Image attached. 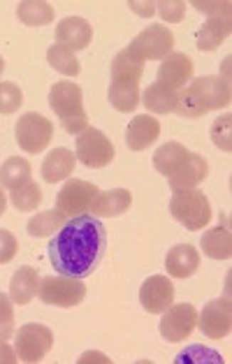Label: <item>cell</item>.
I'll use <instances>...</instances> for the list:
<instances>
[{"label": "cell", "mask_w": 232, "mask_h": 364, "mask_svg": "<svg viewBox=\"0 0 232 364\" xmlns=\"http://www.w3.org/2000/svg\"><path fill=\"white\" fill-rule=\"evenodd\" d=\"M51 346H53V332L47 325L28 323V325L19 327V332L14 334L16 358L26 364L44 360V355L51 350Z\"/></svg>", "instance_id": "obj_8"}, {"label": "cell", "mask_w": 232, "mask_h": 364, "mask_svg": "<svg viewBox=\"0 0 232 364\" xmlns=\"http://www.w3.org/2000/svg\"><path fill=\"white\" fill-rule=\"evenodd\" d=\"M16 16L23 26H47L53 21V7L44 0H26V3H19L16 7Z\"/></svg>", "instance_id": "obj_28"}, {"label": "cell", "mask_w": 232, "mask_h": 364, "mask_svg": "<svg viewBox=\"0 0 232 364\" xmlns=\"http://www.w3.org/2000/svg\"><path fill=\"white\" fill-rule=\"evenodd\" d=\"M195 327H198V309L184 301V304H172L167 311H163L158 330L165 341L179 343L189 339Z\"/></svg>", "instance_id": "obj_10"}, {"label": "cell", "mask_w": 232, "mask_h": 364, "mask_svg": "<svg viewBox=\"0 0 232 364\" xmlns=\"http://www.w3.org/2000/svg\"><path fill=\"white\" fill-rule=\"evenodd\" d=\"M176 93L179 91H172V88H167L165 84L154 82L144 93H142V102H144V107L154 114H172L174 105H176Z\"/></svg>", "instance_id": "obj_27"}, {"label": "cell", "mask_w": 232, "mask_h": 364, "mask_svg": "<svg viewBox=\"0 0 232 364\" xmlns=\"http://www.w3.org/2000/svg\"><path fill=\"white\" fill-rule=\"evenodd\" d=\"M51 237L47 255L60 277L86 279L100 267L107 251V230L93 214L65 218Z\"/></svg>", "instance_id": "obj_1"}, {"label": "cell", "mask_w": 232, "mask_h": 364, "mask_svg": "<svg viewBox=\"0 0 232 364\" xmlns=\"http://www.w3.org/2000/svg\"><path fill=\"white\" fill-rule=\"evenodd\" d=\"M128 7L139 16H151L156 12V3H128Z\"/></svg>", "instance_id": "obj_42"}, {"label": "cell", "mask_w": 232, "mask_h": 364, "mask_svg": "<svg viewBox=\"0 0 232 364\" xmlns=\"http://www.w3.org/2000/svg\"><path fill=\"white\" fill-rule=\"evenodd\" d=\"M5 209H7V198H5V193L3 188H0V216L5 214Z\"/></svg>", "instance_id": "obj_43"}, {"label": "cell", "mask_w": 232, "mask_h": 364, "mask_svg": "<svg viewBox=\"0 0 232 364\" xmlns=\"http://www.w3.org/2000/svg\"><path fill=\"white\" fill-rule=\"evenodd\" d=\"M16 360V350L12 348L7 341H0V364H14Z\"/></svg>", "instance_id": "obj_41"}, {"label": "cell", "mask_w": 232, "mask_h": 364, "mask_svg": "<svg viewBox=\"0 0 232 364\" xmlns=\"http://www.w3.org/2000/svg\"><path fill=\"white\" fill-rule=\"evenodd\" d=\"M156 12L167 23H179L186 14V3L184 0H160L156 3Z\"/></svg>", "instance_id": "obj_38"}, {"label": "cell", "mask_w": 232, "mask_h": 364, "mask_svg": "<svg viewBox=\"0 0 232 364\" xmlns=\"http://www.w3.org/2000/svg\"><path fill=\"white\" fill-rule=\"evenodd\" d=\"M200 248L202 253L211 257V260H228L232 255V235H230V225L223 223L218 228H211L202 235L200 239Z\"/></svg>", "instance_id": "obj_23"}, {"label": "cell", "mask_w": 232, "mask_h": 364, "mask_svg": "<svg viewBox=\"0 0 232 364\" xmlns=\"http://www.w3.org/2000/svg\"><path fill=\"white\" fill-rule=\"evenodd\" d=\"M77 158L70 149H53L42 161V179L47 183H60L70 179V174L75 172Z\"/></svg>", "instance_id": "obj_20"}, {"label": "cell", "mask_w": 232, "mask_h": 364, "mask_svg": "<svg viewBox=\"0 0 232 364\" xmlns=\"http://www.w3.org/2000/svg\"><path fill=\"white\" fill-rule=\"evenodd\" d=\"M14 334V301L10 295L0 292V341H7Z\"/></svg>", "instance_id": "obj_35"}, {"label": "cell", "mask_w": 232, "mask_h": 364, "mask_svg": "<svg viewBox=\"0 0 232 364\" xmlns=\"http://www.w3.org/2000/svg\"><path fill=\"white\" fill-rule=\"evenodd\" d=\"M230 31H232L230 16H209V19L202 23V28L198 31L195 47H198L200 51L218 49L221 44H223V40L230 38Z\"/></svg>", "instance_id": "obj_22"}, {"label": "cell", "mask_w": 232, "mask_h": 364, "mask_svg": "<svg viewBox=\"0 0 232 364\" xmlns=\"http://www.w3.org/2000/svg\"><path fill=\"white\" fill-rule=\"evenodd\" d=\"M49 107L60 119L68 135H82L88 128V117L84 109V95L82 88L75 82H58L49 91Z\"/></svg>", "instance_id": "obj_2"}, {"label": "cell", "mask_w": 232, "mask_h": 364, "mask_svg": "<svg viewBox=\"0 0 232 364\" xmlns=\"http://www.w3.org/2000/svg\"><path fill=\"white\" fill-rule=\"evenodd\" d=\"M3 73H5V60H3V56H0V77H3Z\"/></svg>", "instance_id": "obj_44"}, {"label": "cell", "mask_w": 232, "mask_h": 364, "mask_svg": "<svg viewBox=\"0 0 232 364\" xmlns=\"http://www.w3.org/2000/svg\"><path fill=\"white\" fill-rule=\"evenodd\" d=\"M207 174H209L207 161H204L200 154H193L191 151V156L186 158L179 170H176L172 176H167V183H169V188H172V193L198 188V183H202L204 179H207Z\"/></svg>", "instance_id": "obj_16"}, {"label": "cell", "mask_w": 232, "mask_h": 364, "mask_svg": "<svg viewBox=\"0 0 232 364\" xmlns=\"http://www.w3.org/2000/svg\"><path fill=\"white\" fill-rule=\"evenodd\" d=\"M169 214L174 220L186 230H202L209 225L211 220V204L200 188H189V191H174L172 200H169Z\"/></svg>", "instance_id": "obj_3"}, {"label": "cell", "mask_w": 232, "mask_h": 364, "mask_svg": "<svg viewBox=\"0 0 232 364\" xmlns=\"http://www.w3.org/2000/svg\"><path fill=\"white\" fill-rule=\"evenodd\" d=\"M230 123H232V117L230 114H223L216 121H213L211 126V141L216 144L221 151H226L230 154L232 151V141H230Z\"/></svg>", "instance_id": "obj_36"}, {"label": "cell", "mask_w": 232, "mask_h": 364, "mask_svg": "<svg viewBox=\"0 0 232 364\" xmlns=\"http://www.w3.org/2000/svg\"><path fill=\"white\" fill-rule=\"evenodd\" d=\"M23 105V91L12 82H0V114H14Z\"/></svg>", "instance_id": "obj_34"}, {"label": "cell", "mask_w": 232, "mask_h": 364, "mask_svg": "<svg viewBox=\"0 0 232 364\" xmlns=\"http://www.w3.org/2000/svg\"><path fill=\"white\" fill-rule=\"evenodd\" d=\"M132 204V195L126 188H112V191H100L95 195V200L91 202L88 214H93L95 218H116L121 214H126Z\"/></svg>", "instance_id": "obj_17"}, {"label": "cell", "mask_w": 232, "mask_h": 364, "mask_svg": "<svg viewBox=\"0 0 232 364\" xmlns=\"http://www.w3.org/2000/svg\"><path fill=\"white\" fill-rule=\"evenodd\" d=\"M97 193H100V188H97V186L91 183V181H86V179H68L63 183V188L58 191L56 209L65 218L88 214V209H91V202L95 200Z\"/></svg>", "instance_id": "obj_9"}, {"label": "cell", "mask_w": 232, "mask_h": 364, "mask_svg": "<svg viewBox=\"0 0 232 364\" xmlns=\"http://www.w3.org/2000/svg\"><path fill=\"white\" fill-rule=\"evenodd\" d=\"M156 75H158L156 82L165 84L172 91H181L193 79V58L189 54H181V51H172V54L160 60Z\"/></svg>", "instance_id": "obj_13"}, {"label": "cell", "mask_w": 232, "mask_h": 364, "mask_svg": "<svg viewBox=\"0 0 232 364\" xmlns=\"http://www.w3.org/2000/svg\"><path fill=\"white\" fill-rule=\"evenodd\" d=\"M10 202L14 204L16 211H35L42 202V191L38 183H23L19 188L10 191Z\"/></svg>", "instance_id": "obj_33"}, {"label": "cell", "mask_w": 232, "mask_h": 364, "mask_svg": "<svg viewBox=\"0 0 232 364\" xmlns=\"http://www.w3.org/2000/svg\"><path fill=\"white\" fill-rule=\"evenodd\" d=\"M165 267L167 274L174 279H189L193 277L200 267V253L198 248L191 244H179L174 248H169L165 257Z\"/></svg>", "instance_id": "obj_19"}, {"label": "cell", "mask_w": 232, "mask_h": 364, "mask_svg": "<svg viewBox=\"0 0 232 364\" xmlns=\"http://www.w3.org/2000/svg\"><path fill=\"white\" fill-rule=\"evenodd\" d=\"M116 151L114 144L102 130L88 126L82 135H77V149H75V158L82 165L91 167V170H100V167L110 165L114 161Z\"/></svg>", "instance_id": "obj_7"}, {"label": "cell", "mask_w": 232, "mask_h": 364, "mask_svg": "<svg viewBox=\"0 0 232 364\" xmlns=\"http://www.w3.org/2000/svg\"><path fill=\"white\" fill-rule=\"evenodd\" d=\"M195 10H200L209 16H230V3H211V0H204V3H193Z\"/></svg>", "instance_id": "obj_40"}, {"label": "cell", "mask_w": 232, "mask_h": 364, "mask_svg": "<svg viewBox=\"0 0 232 364\" xmlns=\"http://www.w3.org/2000/svg\"><path fill=\"white\" fill-rule=\"evenodd\" d=\"M38 286H40V274L35 267L23 264L19 267L10 279V299L14 304H28L33 297H38Z\"/></svg>", "instance_id": "obj_21"}, {"label": "cell", "mask_w": 232, "mask_h": 364, "mask_svg": "<svg viewBox=\"0 0 232 364\" xmlns=\"http://www.w3.org/2000/svg\"><path fill=\"white\" fill-rule=\"evenodd\" d=\"M176 364L184 362H195V364H204V362H223V358L218 353H213L211 348H204V346H189L186 353L176 355Z\"/></svg>", "instance_id": "obj_37"}, {"label": "cell", "mask_w": 232, "mask_h": 364, "mask_svg": "<svg viewBox=\"0 0 232 364\" xmlns=\"http://www.w3.org/2000/svg\"><path fill=\"white\" fill-rule=\"evenodd\" d=\"M31 163L23 161L19 156H10L7 161L0 165V188L14 191L19 186L31 181Z\"/></svg>", "instance_id": "obj_26"}, {"label": "cell", "mask_w": 232, "mask_h": 364, "mask_svg": "<svg viewBox=\"0 0 232 364\" xmlns=\"http://www.w3.org/2000/svg\"><path fill=\"white\" fill-rule=\"evenodd\" d=\"M110 102L114 109L130 114L142 102V91L137 82H112L110 84Z\"/></svg>", "instance_id": "obj_25"}, {"label": "cell", "mask_w": 232, "mask_h": 364, "mask_svg": "<svg viewBox=\"0 0 232 364\" xmlns=\"http://www.w3.org/2000/svg\"><path fill=\"white\" fill-rule=\"evenodd\" d=\"M53 137V123L42 117V114L28 112L16 121L14 126V139L26 154H40L49 144Z\"/></svg>", "instance_id": "obj_6"}, {"label": "cell", "mask_w": 232, "mask_h": 364, "mask_svg": "<svg viewBox=\"0 0 232 364\" xmlns=\"http://www.w3.org/2000/svg\"><path fill=\"white\" fill-rule=\"evenodd\" d=\"M63 223H65V216L60 214L58 209H49V211H40V214H35L28 220L26 230H28L31 237L42 239V237H51Z\"/></svg>", "instance_id": "obj_30"}, {"label": "cell", "mask_w": 232, "mask_h": 364, "mask_svg": "<svg viewBox=\"0 0 232 364\" xmlns=\"http://www.w3.org/2000/svg\"><path fill=\"white\" fill-rule=\"evenodd\" d=\"M198 327L209 339H223V336H228L232 327L230 297H218V299L207 301L204 309L198 314Z\"/></svg>", "instance_id": "obj_11"}, {"label": "cell", "mask_w": 232, "mask_h": 364, "mask_svg": "<svg viewBox=\"0 0 232 364\" xmlns=\"http://www.w3.org/2000/svg\"><path fill=\"white\" fill-rule=\"evenodd\" d=\"M174 49V33L163 23H151L149 28H144L135 40H132L126 51L139 60V63H147V60H163L165 56L172 54Z\"/></svg>", "instance_id": "obj_4"}, {"label": "cell", "mask_w": 232, "mask_h": 364, "mask_svg": "<svg viewBox=\"0 0 232 364\" xmlns=\"http://www.w3.org/2000/svg\"><path fill=\"white\" fill-rule=\"evenodd\" d=\"M172 114H176V117H181V119H200L207 114V107H204L202 100L189 86H184L181 91L176 93V105Z\"/></svg>", "instance_id": "obj_32"}, {"label": "cell", "mask_w": 232, "mask_h": 364, "mask_svg": "<svg viewBox=\"0 0 232 364\" xmlns=\"http://www.w3.org/2000/svg\"><path fill=\"white\" fill-rule=\"evenodd\" d=\"M189 156H191V151L186 149L184 144H179V141H165L163 146L156 149V154H154V167H156L158 174L172 176L184 165V161Z\"/></svg>", "instance_id": "obj_24"}, {"label": "cell", "mask_w": 232, "mask_h": 364, "mask_svg": "<svg viewBox=\"0 0 232 364\" xmlns=\"http://www.w3.org/2000/svg\"><path fill=\"white\" fill-rule=\"evenodd\" d=\"M38 297L49 306L73 309L86 297V283L70 277H42L38 286Z\"/></svg>", "instance_id": "obj_5"}, {"label": "cell", "mask_w": 232, "mask_h": 364, "mask_svg": "<svg viewBox=\"0 0 232 364\" xmlns=\"http://www.w3.org/2000/svg\"><path fill=\"white\" fill-rule=\"evenodd\" d=\"M139 301L147 314H163L174 304V286L167 277L154 274L139 288Z\"/></svg>", "instance_id": "obj_12"}, {"label": "cell", "mask_w": 232, "mask_h": 364, "mask_svg": "<svg viewBox=\"0 0 232 364\" xmlns=\"http://www.w3.org/2000/svg\"><path fill=\"white\" fill-rule=\"evenodd\" d=\"M47 60L56 73L65 75V77H77L79 73H82V68H79V58H77L75 51L60 47V44H56V42L47 49Z\"/></svg>", "instance_id": "obj_31"}, {"label": "cell", "mask_w": 232, "mask_h": 364, "mask_svg": "<svg viewBox=\"0 0 232 364\" xmlns=\"http://www.w3.org/2000/svg\"><path fill=\"white\" fill-rule=\"evenodd\" d=\"M16 248H19L16 237L10 232V230H0V264H7L14 260Z\"/></svg>", "instance_id": "obj_39"}, {"label": "cell", "mask_w": 232, "mask_h": 364, "mask_svg": "<svg viewBox=\"0 0 232 364\" xmlns=\"http://www.w3.org/2000/svg\"><path fill=\"white\" fill-rule=\"evenodd\" d=\"M191 91L202 100V105L209 109H226L230 105V82L218 75H207L191 79Z\"/></svg>", "instance_id": "obj_14"}, {"label": "cell", "mask_w": 232, "mask_h": 364, "mask_svg": "<svg viewBox=\"0 0 232 364\" xmlns=\"http://www.w3.org/2000/svg\"><path fill=\"white\" fill-rule=\"evenodd\" d=\"M160 137V123L149 114H137L126 126V144L130 151H144Z\"/></svg>", "instance_id": "obj_18"}, {"label": "cell", "mask_w": 232, "mask_h": 364, "mask_svg": "<svg viewBox=\"0 0 232 364\" xmlns=\"http://www.w3.org/2000/svg\"><path fill=\"white\" fill-rule=\"evenodd\" d=\"M93 40V26L82 16H68L56 26V44L70 51H82Z\"/></svg>", "instance_id": "obj_15"}, {"label": "cell", "mask_w": 232, "mask_h": 364, "mask_svg": "<svg viewBox=\"0 0 232 364\" xmlns=\"http://www.w3.org/2000/svg\"><path fill=\"white\" fill-rule=\"evenodd\" d=\"M144 75V63L135 60L126 49L119 51L112 60V82H137Z\"/></svg>", "instance_id": "obj_29"}]
</instances>
